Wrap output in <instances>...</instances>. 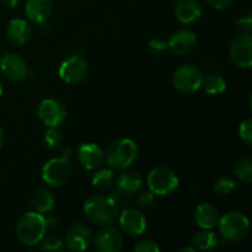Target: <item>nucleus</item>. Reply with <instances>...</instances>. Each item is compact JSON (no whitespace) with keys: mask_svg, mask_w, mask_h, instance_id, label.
<instances>
[{"mask_svg":"<svg viewBox=\"0 0 252 252\" xmlns=\"http://www.w3.org/2000/svg\"><path fill=\"white\" fill-rule=\"evenodd\" d=\"M138 155V147L134 140L121 138L110 143L106 149V162L112 170H126L134 162Z\"/></svg>","mask_w":252,"mask_h":252,"instance_id":"obj_3","label":"nucleus"},{"mask_svg":"<svg viewBox=\"0 0 252 252\" xmlns=\"http://www.w3.org/2000/svg\"><path fill=\"white\" fill-rule=\"evenodd\" d=\"M179 176L170 167H155L149 172L147 179L149 191L157 196H167L174 193L179 187Z\"/></svg>","mask_w":252,"mask_h":252,"instance_id":"obj_5","label":"nucleus"},{"mask_svg":"<svg viewBox=\"0 0 252 252\" xmlns=\"http://www.w3.org/2000/svg\"><path fill=\"white\" fill-rule=\"evenodd\" d=\"M234 174L240 181L245 184H251L252 181V159L243 158L234 166Z\"/></svg>","mask_w":252,"mask_h":252,"instance_id":"obj_25","label":"nucleus"},{"mask_svg":"<svg viewBox=\"0 0 252 252\" xmlns=\"http://www.w3.org/2000/svg\"><path fill=\"white\" fill-rule=\"evenodd\" d=\"M54 203H56L54 194L46 189H36L31 194V206L38 213L43 214L51 212L53 209Z\"/></svg>","mask_w":252,"mask_h":252,"instance_id":"obj_22","label":"nucleus"},{"mask_svg":"<svg viewBox=\"0 0 252 252\" xmlns=\"http://www.w3.org/2000/svg\"><path fill=\"white\" fill-rule=\"evenodd\" d=\"M191 244L194 250L208 251L218 244V238H217L216 233L211 231V229H203L202 231H198L196 235H193V238L191 239Z\"/></svg>","mask_w":252,"mask_h":252,"instance_id":"obj_23","label":"nucleus"},{"mask_svg":"<svg viewBox=\"0 0 252 252\" xmlns=\"http://www.w3.org/2000/svg\"><path fill=\"white\" fill-rule=\"evenodd\" d=\"M133 250L135 252H159L160 246L158 245L157 241L144 239V240H140L139 243H137Z\"/></svg>","mask_w":252,"mask_h":252,"instance_id":"obj_32","label":"nucleus"},{"mask_svg":"<svg viewBox=\"0 0 252 252\" xmlns=\"http://www.w3.org/2000/svg\"><path fill=\"white\" fill-rule=\"evenodd\" d=\"M2 95V85H1V83H0V96Z\"/></svg>","mask_w":252,"mask_h":252,"instance_id":"obj_39","label":"nucleus"},{"mask_svg":"<svg viewBox=\"0 0 252 252\" xmlns=\"http://www.w3.org/2000/svg\"><path fill=\"white\" fill-rule=\"evenodd\" d=\"M235 30L239 33H251L252 31V17L251 12H248L245 16L240 17L235 22Z\"/></svg>","mask_w":252,"mask_h":252,"instance_id":"obj_31","label":"nucleus"},{"mask_svg":"<svg viewBox=\"0 0 252 252\" xmlns=\"http://www.w3.org/2000/svg\"><path fill=\"white\" fill-rule=\"evenodd\" d=\"M120 225L127 235L139 236L147 230V219L138 209L127 208L121 213Z\"/></svg>","mask_w":252,"mask_h":252,"instance_id":"obj_14","label":"nucleus"},{"mask_svg":"<svg viewBox=\"0 0 252 252\" xmlns=\"http://www.w3.org/2000/svg\"><path fill=\"white\" fill-rule=\"evenodd\" d=\"M59 76L66 84H79L88 74V63L80 54H73L59 66Z\"/></svg>","mask_w":252,"mask_h":252,"instance_id":"obj_9","label":"nucleus"},{"mask_svg":"<svg viewBox=\"0 0 252 252\" xmlns=\"http://www.w3.org/2000/svg\"><path fill=\"white\" fill-rule=\"evenodd\" d=\"M93 245L98 252H118L123 248V236L116 228L103 225L93 236Z\"/></svg>","mask_w":252,"mask_h":252,"instance_id":"obj_10","label":"nucleus"},{"mask_svg":"<svg viewBox=\"0 0 252 252\" xmlns=\"http://www.w3.org/2000/svg\"><path fill=\"white\" fill-rule=\"evenodd\" d=\"M2 144H4V134H2V130L0 128V149L2 148Z\"/></svg>","mask_w":252,"mask_h":252,"instance_id":"obj_38","label":"nucleus"},{"mask_svg":"<svg viewBox=\"0 0 252 252\" xmlns=\"http://www.w3.org/2000/svg\"><path fill=\"white\" fill-rule=\"evenodd\" d=\"M203 74L197 66L185 64L172 74V85L182 95H192L202 88Z\"/></svg>","mask_w":252,"mask_h":252,"instance_id":"obj_6","label":"nucleus"},{"mask_svg":"<svg viewBox=\"0 0 252 252\" xmlns=\"http://www.w3.org/2000/svg\"><path fill=\"white\" fill-rule=\"evenodd\" d=\"M143 185L142 176L135 171H125L116 180V187L120 192L126 194L135 193Z\"/></svg>","mask_w":252,"mask_h":252,"instance_id":"obj_21","label":"nucleus"},{"mask_svg":"<svg viewBox=\"0 0 252 252\" xmlns=\"http://www.w3.org/2000/svg\"><path fill=\"white\" fill-rule=\"evenodd\" d=\"M194 220L199 228L213 229L218 224L219 213L212 204L201 203L194 211Z\"/></svg>","mask_w":252,"mask_h":252,"instance_id":"obj_20","label":"nucleus"},{"mask_svg":"<svg viewBox=\"0 0 252 252\" xmlns=\"http://www.w3.org/2000/svg\"><path fill=\"white\" fill-rule=\"evenodd\" d=\"M155 194L150 191H144L138 196V207L142 209H150L155 203Z\"/></svg>","mask_w":252,"mask_h":252,"instance_id":"obj_33","label":"nucleus"},{"mask_svg":"<svg viewBox=\"0 0 252 252\" xmlns=\"http://www.w3.org/2000/svg\"><path fill=\"white\" fill-rule=\"evenodd\" d=\"M219 231L225 240L238 243L245 240L250 233V221L240 212H228L218 220Z\"/></svg>","mask_w":252,"mask_h":252,"instance_id":"obj_4","label":"nucleus"},{"mask_svg":"<svg viewBox=\"0 0 252 252\" xmlns=\"http://www.w3.org/2000/svg\"><path fill=\"white\" fill-rule=\"evenodd\" d=\"M115 181V174L112 169H102L95 172L93 176V186L97 189H106Z\"/></svg>","mask_w":252,"mask_h":252,"instance_id":"obj_26","label":"nucleus"},{"mask_svg":"<svg viewBox=\"0 0 252 252\" xmlns=\"http://www.w3.org/2000/svg\"><path fill=\"white\" fill-rule=\"evenodd\" d=\"M6 36L14 44H24L31 37V27L24 19H12L6 27Z\"/></svg>","mask_w":252,"mask_h":252,"instance_id":"obj_19","label":"nucleus"},{"mask_svg":"<svg viewBox=\"0 0 252 252\" xmlns=\"http://www.w3.org/2000/svg\"><path fill=\"white\" fill-rule=\"evenodd\" d=\"M62 140H63V135H62L61 130L57 129V127H48L47 132L44 133V143L49 149H56L61 145Z\"/></svg>","mask_w":252,"mask_h":252,"instance_id":"obj_27","label":"nucleus"},{"mask_svg":"<svg viewBox=\"0 0 252 252\" xmlns=\"http://www.w3.org/2000/svg\"><path fill=\"white\" fill-rule=\"evenodd\" d=\"M177 20L182 24H193L202 16V6L197 0H179L175 6Z\"/></svg>","mask_w":252,"mask_h":252,"instance_id":"obj_17","label":"nucleus"},{"mask_svg":"<svg viewBox=\"0 0 252 252\" xmlns=\"http://www.w3.org/2000/svg\"><path fill=\"white\" fill-rule=\"evenodd\" d=\"M47 230V219L38 212H29L20 217L16 223V236L26 246L39 244Z\"/></svg>","mask_w":252,"mask_h":252,"instance_id":"obj_2","label":"nucleus"},{"mask_svg":"<svg viewBox=\"0 0 252 252\" xmlns=\"http://www.w3.org/2000/svg\"><path fill=\"white\" fill-rule=\"evenodd\" d=\"M233 1L234 0H207V2L217 10L225 9V7H228Z\"/></svg>","mask_w":252,"mask_h":252,"instance_id":"obj_35","label":"nucleus"},{"mask_svg":"<svg viewBox=\"0 0 252 252\" xmlns=\"http://www.w3.org/2000/svg\"><path fill=\"white\" fill-rule=\"evenodd\" d=\"M4 2L6 4V6L14 9V7H16L20 4V0H4Z\"/></svg>","mask_w":252,"mask_h":252,"instance_id":"obj_36","label":"nucleus"},{"mask_svg":"<svg viewBox=\"0 0 252 252\" xmlns=\"http://www.w3.org/2000/svg\"><path fill=\"white\" fill-rule=\"evenodd\" d=\"M229 56L236 66L249 69L252 65V36L251 33H240L230 44Z\"/></svg>","mask_w":252,"mask_h":252,"instance_id":"obj_8","label":"nucleus"},{"mask_svg":"<svg viewBox=\"0 0 252 252\" xmlns=\"http://www.w3.org/2000/svg\"><path fill=\"white\" fill-rule=\"evenodd\" d=\"M149 51L150 53L153 54H160L161 52H164L165 49L167 48V43H165L164 41H161V39H150L149 42Z\"/></svg>","mask_w":252,"mask_h":252,"instance_id":"obj_34","label":"nucleus"},{"mask_svg":"<svg viewBox=\"0 0 252 252\" xmlns=\"http://www.w3.org/2000/svg\"><path fill=\"white\" fill-rule=\"evenodd\" d=\"M197 36L191 30H179L170 37L167 42V48L171 49L177 56H185L189 54L196 48Z\"/></svg>","mask_w":252,"mask_h":252,"instance_id":"obj_16","label":"nucleus"},{"mask_svg":"<svg viewBox=\"0 0 252 252\" xmlns=\"http://www.w3.org/2000/svg\"><path fill=\"white\" fill-rule=\"evenodd\" d=\"M93 233L85 224L75 223L65 233V246L70 251H85L93 245Z\"/></svg>","mask_w":252,"mask_h":252,"instance_id":"obj_11","label":"nucleus"},{"mask_svg":"<svg viewBox=\"0 0 252 252\" xmlns=\"http://www.w3.org/2000/svg\"><path fill=\"white\" fill-rule=\"evenodd\" d=\"M78 160L83 167L86 170H97L102 166L105 161V154L102 149L95 143H83L79 145Z\"/></svg>","mask_w":252,"mask_h":252,"instance_id":"obj_15","label":"nucleus"},{"mask_svg":"<svg viewBox=\"0 0 252 252\" xmlns=\"http://www.w3.org/2000/svg\"><path fill=\"white\" fill-rule=\"evenodd\" d=\"M84 214L93 223L110 225L118 217V204L113 197L106 194H94L84 203Z\"/></svg>","mask_w":252,"mask_h":252,"instance_id":"obj_1","label":"nucleus"},{"mask_svg":"<svg viewBox=\"0 0 252 252\" xmlns=\"http://www.w3.org/2000/svg\"><path fill=\"white\" fill-rule=\"evenodd\" d=\"M239 137L246 145L252 144V120L250 117L244 120L239 126Z\"/></svg>","mask_w":252,"mask_h":252,"instance_id":"obj_29","label":"nucleus"},{"mask_svg":"<svg viewBox=\"0 0 252 252\" xmlns=\"http://www.w3.org/2000/svg\"><path fill=\"white\" fill-rule=\"evenodd\" d=\"M0 69L12 81H22L29 74L26 61L17 53H6L0 59Z\"/></svg>","mask_w":252,"mask_h":252,"instance_id":"obj_13","label":"nucleus"},{"mask_svg":"<svg viewBox=\"0 0 252 252\" xmlns=\"http://www.w3.org/2000/svg\"><path fill=\"white\" fill-rule=\"evenodd\" d=\"M42 180L49 186L59 187L65 185L71 177V165L69 154L48 160L42 167Z\"/></svg>","mask_w":252,"mask_h":252,"instance_id":"obj_7","label":"nucleus"},{"mask_svg":"<svg viewBox=\"0 0 252 252\" xmlns=\"http://www.w3.org/2000/svg\"><path fill=\"white\" fill-rule=\"evenodd\" d=\"M196 250H194V248L193 246H192V248H184V249H181V250H180L179 252H194Z\"/></svg>","mask_w":252,"mask_h":252,"instance_id":"obj_37","label":"nucleus"},{"mask_svg":"<svg viewBox=\"0 0 252 252\" xmlns=\"http://www.w3.org/2000/svg\"><path fill=\"white\" fill-rule=\"evenodd\" d=\"M41 245H39V249L44 251H61L63 249V243H62L61 239L58 238H54V236H49L47 239H42L41 241Z\"/></svg>","mask_w":252,"mask_h":252,"instance_id":"obj_30","label":"nucleus"},{"mask_svg":"<svg viewBox=\"0 0 252 252\" xmlns=\"http://www.w3.org/2000/svg\"><path fill=\"white\" fill-rule=\"evenodd\" d=\"M202 86L209 95H220L225 91L226 83L218 74H209L206 78H203Z\"/></svg>","mask_w":252,"mask_h":252,"instance_id":"obj_24","label":"nucleus"},{"mask_svg":"<svg viewBox=\"0 0 252 252\" xmlns=\"http://www.w3.org/2000/svg\"><path fill=\"white\" fill-rule=\"evenodd\" d=\"M39 120L47 127H58L66 117V111L59 101L54 98H44L39 102L37 108Z\"/></svg>","mask_w":252,"mask_h":252,"instance_id":"obj_12","label":"nucleus"},{"mask_svg":"<svg viewBox=\"0 0 252 252\" xmlns=\"http://www.w3.org/2000/svg\"><path fill=\"white\" fill-rule=\"evenodd\" d=\"M235 181L230 177H220L218 181L214 185V191H216L217 194H229L231 191L235 189Z\"/></svg>","mask_w":252,"mask_h":252,"instance_id":"obj_28","label":"nucleus"},{"mask_svg":"<svg viewBox=\"0 0 252 252\" xmlns=\"http://www.w3.org/2000/svg\"><path fill=\"white\" fill-rule=\"evenodd\" d=\"M52 0H26L25 12L29 20L37 24H43L52 14Z\"/></svg>","mask_w":252,"mask_h":252,"instance_id":"obj_18","label":"nucleus"}]
</instances>
